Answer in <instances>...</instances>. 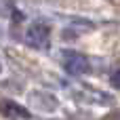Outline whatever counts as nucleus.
I'll return each instance as SVG.
<instances>
[{"label":"nucleus","mask_w":120,"mask_h":120,"mask_svg":"<svg viewBox=\"0 0 120 120\" xmlns=\"http://www.w3.org/2000/svg\"><path fill=\"white\" fill-rule=\"evenodd\" d=\"M110 82H112V86H114V89H120V68L112 72V76H110Z\"/></svg>","instance_id":"obj_4"},{"label":"nucleus","mask_w":120,"mask_h":120,"mask_svg":"<svg viewBox=\"0 0 120 120\" xmlns=\"http://www.w3.org/2000/svg\"><path fill=\"white\" fill-rule=\"evenodd\" d=\"M0 112H2L6 118H11V120H27L30 118V112H27L23 105L15 103V101H2Z\"/></svg>","instance_id":"obj_3"},{"label":"nucleus","mask_w":120,"mask_h":120,"mask_svg":"<svg viewBox=\"0 0 120 120\" xmlns=\"http://www.w3.org/2000/svg\"><path fill=\"white\" fill-rule=\"evenodd\" d=\"M63 68L68 74L72 76H82L86 72H91V61L76 51H63Z\"/></svg>","instance_id":"obj_2"},{"label":"nucleus","mask_w":120,"mask_h":120,"mask_svg":"<svg viewBox=\"0 0 120 120\" xmlns=\"http://www.w3.org/2000/svg\"><path fill=\"white\" fill-rule=\"evenodd\" d=\"M0 70H2V68H0Z\"/></svg>","instance_id":"obj_5"},{"label":"nucleus","mask_w":120,"mask_h":120,"mask_svg":"<svg viewBox=\"0 0 120 120\" xmlns=\"http://www.w3.org/2000/svg\"><path fill=\"white\" fill-rule=\"evenodd\" d=\"M25 42L32 46V49H49V42H51V27L46 23H32L27 30H25Z\"/></svg>","instance_id":"obj_1"}]
</instances>
